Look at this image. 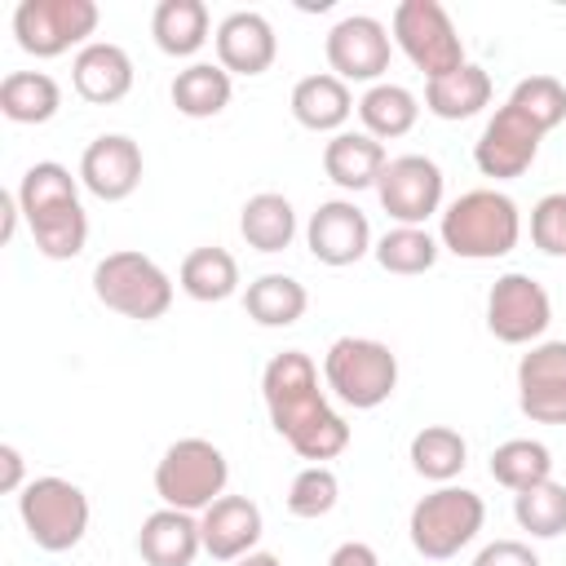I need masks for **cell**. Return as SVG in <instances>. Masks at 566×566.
I'll return each instance as SVG.
<instances>
[{"instance_id": "1", "label": "cell", "mask_w": 566, "mask_h": 566, "mask_svg": "<svg viewBox=\"0 0 566 566\" xmlns=\"http://www.w3.org/2000/svg\"><path fill=\"white\" fill-rule=\"evenodd\" d=\"M261 398L270 411L274 433L310 464L336 460L349 447V424L345 416L327 402L318 385V367L301 349H283L265 363L261 371Z\"/></svg>"}, {"instance_id": "2", "label": "cell", "mask_w": 566, "mask_h": 566, "mask_svg": "<svg viewBox=\"0 0 566 566\" xmlns=\"http://www.w3.org/2000/svg\"><path fill=\"white\" fill-rule=\"evenodd\" d=\"M22 221L49 261H71L88 243V212L80 203V177L62 168L57 159H40L18 181Z\"/></svg>"}, {"instance_id": "3", "label": "cell", "mask_w": 566, "mask_h": 566, "mask_svg": "<svg viewBox=\"0 0 566 566\" xmlns=\"http://www.w3.org/2000/svg\"><path fill=\"white\" fill-rule=\"evenodd\" d=\"M517 239H522V212L495 186L464 190L460 199H451L442 208V221H438V243L464 261L509 256L517 248Z\"/></svg>"}, {"instance_id": "4", "label": "cell", "mask_w": 566, "mask_h": 566, "mask_svg": "<svg viewBox=\"0 0 566 566\" xmlns=\"http://www.w3.org/2000/svg\"><path fill=\"white\" fill-rule=\"evenodd\" d=\"M323 385L345 407L371 411L398 389V354L376 336H336L323 354Z\"/></svg>"}, {"instance_id": "5", "label": "cell", "mask_w": 566, "mask_h": 566, "mask_svg": "<svg viewBox=\"0 0 566 566\" xmlns=\"http://www.w3.org/2000/svg\"><path fill=\"white\" fill-rule=\"evenodd\" d=\"M93 296L124 318L155 323L172 305V279L155 256L137 248H119L93 265Z\"/></svg>"}, {"instance_id": "6", "label": "cell", "mask_w": 566, "mask_h": 566, "mask_svg": "<svg viewBox=\"0 0 566 566\" xmlns=\"http://www.w3.org/2000/svg\"><path fill=\"white\" fill-rule=\"evenodd\" d=\"M482 522H486L482 495L469 491V486L447 482V486H438V491H429V495H420L411 504L407 535H411V548L420 557L447 562V557H455L460 548H469L478 539Z\"/></svg>"}, {"instance_id": "7", "label": "cell", "mask_w": 566, "mask_h": 566, "mask_svg": "<svg viewBox=\"0 0 566 566\" xmlns=\"http://www.w3.org/2000/svg\"><path fill=\"white\" fill-rule=\"evenodd\" d=\"M226 451L208 438H177L155 464V495L164 500V509H181L195 517L226 495Z\"/></svg>"}, {"instance_id": "8", "label": "cell", "mask_w": 566, "mask_h": 566, "mask_svg": "<svg viewBox=\"0 0 566 566\" xmlns=\"http://www.w3.org/2000/svg\"><path fill=\"white\" fill-rule=\"evenodd\" d=\"M18 517H22L35 548L71 553L88 531V495L75 482H66L57 473H44V478H31L18 491Z\"/></svg>"}, {"instance_id": "9", "label": "cell", "mask_w": 566, "mask_h": 566, "mask_svg": "<svg viewBox=\"0 0 566 566\" xmlns=\"http://www.w3.org/2000/svg\"><path fill=\"white\" fill-rule=\"evenodd\" d=\"M389 31H394V44L411 57V66L424 71V80L451 75V71H460L469 62L460 31H455L451 13L438 0H402L394 9Z\"/></svg>"}, {"instance_id": "10", "label": "cell", "mask_w": 566, "mask_h": 566, "mask_svg": "<svg viewBox=\"0 0 566 566\" xmlns=\"http://www.w3.org/2000/svg\"><path fill=\"white\" fill-rule=\"evenodd\" d=\"M97 18L102 9L93 0H22L13 9V35L31 57H62L75 44H88Z\"/></svg>"}, {"instance_id": "11", "label": "cell", "mask_w": 566, "mask_h": 566, "mask_svg": "<svg viewBox=\"0 0 566 566\" xmlns=\"http://www.w3.org/2000/svg\"><path fill=\"white\" fill-rule=\"evenodd\" d=\"M553 323V301L539 279L509 270L486 292V332L504 345H539Z\"/></svg>"}, {"instance_id": "12", "label": "cell", "mask_w": 566, "mask_h": 566, "mask_svg": "<svg viewBox=\"0 0 566 566\" xmlns=\"http://www.w3.org/2000/svg\"><path fill=\"white\" fill-rule=\"evenodd\" d=\"M323 53H327V66L336 80L345 84H380V75L389 71V53H394V35L380 18L371 13H349L340 18L327 40H323Z\"/></svg>"}, {"instance_id": "13", "label": "cell", "mask_w": 566, "mask_h": 566, "mask_svg": "<svg viewBox=\"0 0 566 566\" xmlns=\"http://www.w3.org/2000/svg\"><path fill=\"white\" fill-rule=\"evenodd\" d=\"M442 168L429 155H394L376 181V199L394 226H424L442 212Z\"/></svg>"}, {"instance_id": "14", "label": "cell", "mask_w": 566, "mask_h": 566, "mask_svg": "<svg viewBox=\"0 0 566 566\" xmlns=\"http://www.w3.org/2000/svg\"><path fill=\"white\" fill-rule=\"evenodd\" d=\"M539 142H544V133H539L513 102H504V106L486 119L482 137L473 142V164H478L482 177L513 181V177H522V172L535 164Z\"/></svg>"}, {"instance_id": "15", "label": "cell", "mask_w": 566, "mask_h": 566, "mask_svg": "<svg viewBox=\"0 0 566 566\" xmlns=\"http://www.w3.org/2000/svg\"><path fill=\"white\" fill-rule=\"evenodd\" d=\"M305 248L318 265H332V270L354 265L376 248L371 243V221L354 199H327L305 221Z\"/></svg>"}, {"instance_id": "16", "label": "cell", "mask_w": 566, "mask_h": 566, "mask_svg": "<svg viewBox=\"0 0 566 566\" xmlns=\"http://www.w3.org/2000/svg\"><path fill=\"white\" fill-rule=\"evenodd\" d=\"M517 407L535 424H566V340H539L517 358Z\"/></svg>"}, {"instance_id": "17", "label": "cell", "mask_w": 566, "mask_h": 566, "mask_svg": "<svg viewBox=\"0 0 566 566\" xmlns=\"http://www.w3.org/2000/svg\"><path fill=\"white\" fill-rule=\"evenodd\" d=\"M142 146L128 133H102L80 155V186L102 203H119L142 186Z\"/></svg>"}, {"instance_id": "18", "label": "cell", "mask_w": 566, "mask_h": 566, "mask_svg": "<svg viewBox=\"0 0 566 566\" xmlns=\"http://www.w3.org/2000/svg\"><path fill=\"white\" fill-rule=\"evenodd\" d=\"M212 44H217V62L230 75H265L279 57V35H274L270 18L256 9L226 13L212 31Z\"/></svg>"}, {"instance_id": "19", "label": "cell", "mask_w": 566, "mask_h": 566, "mask_svg": "<svg viewBox=\"0 0 566 566\" xmlns=\"http://www.w3.org/2000/svg\"><path fill=\"white\" fill-rule=\"evenodd\" d=\"M261 531H265V517H261L256 500H248V495H221L217 504H208L199 513L203 553L212 562H239V557L256 553Z\"/></svg>"}, {"instance_id": "20", "label": "cell", "mask_w": 566, "mask_h": 566, "mask_svg": "<svg viewBox=\"0 0 566 566\" xmlns=\"http://www.w3.org/2000/svg\"><path fill=\"white\" fill-rule=\"evenodd\" d=\"M71 84L84 102L111 106L133 88V57L111 40H88L71 62Z\"/></svg>"}, {"instance_id": "21", "label": "cell", "mask_w": 566, "mask_h": 566, "mask_svg": "<svg viewBox=\"0 0 566 566\" xmlns=\"http://www.w3.org/2000/svg\"><path fill=\"white\" fill-rule=\"evenodd\" d=\"M137 553L146 566H195L203 553L199 517L181 509H155L137 531Z\"/></svg>"}, {"instance_id": "22", "label": "cell", "mask_w": 566, "mask_h": 566, "mask_svg": "<svg viewBox=\"0 0 566 566\" xmlns=\"http://www.w3.org/2000/svg\"><path fill=\"white\" fill-rule=\"evenodd\" d=\"M354 93L345 80H336L332 71H318V75H305L296 80L292 88V119L310 133H345L349 115H354Z\"/></svg>"}, {"instance_id": "23", "label": "cell", "mask_w": 566, "mask_h": 566, "mask_svg": "<svg viewBox=\"0 0 566 566\" xmlns=\"http://www.w3.org/2000/svg\"><path fill=\"white\" fill-rule=\"evenodd\" d=\"M385 164H389L385 142H376V137L363 133V128H358V133L345 128V133L327 137V146H323V172H327L340 190H367V186H376L380 172H385Z\"/></svg>"}, {"instance_id": "24", "label": "cell", "mask_w": 566, "mask_h": 566, "mask_svg": "<svg viewBox=\"0 0 566 566\" xmlns=\"http://www.w3.org/2000/svg\"><path fill=\"white\" fill-rule=\"evenodd\" d=\"M172 106L186 115V119H212L230 106L234 97V80L221 62H190L186 71L172 75Z\"/></svg>"}, {"instance_id": "25", "label": "cell", "mask_w": 566, "mask_h": 566, "mask_svg": "<svg viewBox=\"0 0 566 566\" xmlns=\"http://www.w3.org/2000/svg\"><path fill=\"white\" fill-rule=\"evenodd\" d=\"M491 102V75L478 62H464L451 75L424 80V111L438 119H473Z\"/></svg>"}, {"instance_id": "26", "label": "cell", "mask_w": 566, "mask_h": 566, "mask_svg": "<svg viewBox=\"0 0 566 566\" xmlns=\"http://www.w3.org/2000/svg\"><path fill=\"white\" fill-rule=\"evenodd\" d=\"M177 287H181L190 301H199V305L230 301V296L239 292V261H234L226 248H217V243L195 248V252H186V261H181V270H177Z\"/></svg>"}, {"instance_id": "27", "label": "cell", "mask_w": 566, "mask_h": 566, "mask_svg": "<svg viewBox=\"0 0 566 566\" xmlns=\"http://www.w3.org/2000/svg\"><path fill=\"white\" fill-rule=\"evenodd\" d=\"M358 119H363V133H371L376 142H394V137H407L420 119V97L402 84H371L363 97H358Z\"/></svg>"}, {"instance_id": "28", "label": "cell", "mask_w": 566, "mask_h": 566, "mask_svg": "<svg viewBox=\"0 0 566 566\" xmlns=\"http://www.w3.org/2000/svg\"><path fill=\"white\" fill-rule=\"evenodd\" d=\"M150 35L168 57H195L208 44V4L203 0H159L150 13Z\"/></svg>"}, {"instance_id": "29", "label": "cell", "mask_w": 566, "mask_h": 566, "mask_svg": "<svg viewBox=\"0 0 566 566\" xmlns=\"http://www.w3.org/2000/svg\"><path fill=\"white\" fill-rule=\"evenodd\" d=\"M62 106V88L49 71H9L0 80V115L13 124H49Z\"/></svg>"}, {"instance_id": "30", "label": "cell", "mask_w": 566, "mask_h": 566, "mask_svg": "<svg viewBox=\"0 0 566 566\" xmlns=\"http://www.w3.org/2000/svg\"><path fill=\"white\" fill-rule=\"evenodd\" d=\"M239 234L256 252H283L296 239V208H292V199L279 195V190L252 195L243 203V212H239Z\"/></svg>"}, {"instance_id": "31", "label": "cell", "mask_w": 566, "mask_h": 566, "mask_svg": "<svg viewBox=\"0 0 566 566\" xmlns=\"http://www.w3.org/2000/svg\"><path fill=\"white\" fill-rule=\"evenodd\" d=\"M243 310L256 327H292L310 310V292L292 274H261V279L248 283Z\"/></svg>"}, {"instance_id": "32", "label": "cell", "mask_w": 566, "mask_h": 566, "mask_svg": "<svg viewBox=\"0 0 566 566\" xmlns=\"http://www.w3.org/2000/svg\"><path fill=\"white\" fill-rule=\"evenodd\" d=\"M407 460H411V469H416L424 482L447 486V482H455V478L464 473V464H469V442H464V433L451 429V424H424V429L411 438Z\"/></svg>"}, {"instance_id": "33", "label": "cell", "mask_w": 566, "mask_h": 566, "mask_svg": "<svg viewBox=\"0 0 566 566\" xmlns=\"http://www.w3.org/2000/svg\"><path fill=\"white\" fill-rule=\"evenodd\" d=\"M491 478L504 486V491H531L539 482L553 478V451L539 442V438H509L491 451Z\"/></svg>"}, {"instance_id": "34", "label": "cell", "mask_w": 566, "mask_h": 566, "mask_svg": "<svg viewBox=\"0 0 566 566\" xmlns=\"http://www.w3.org/2000/svg\"><path fill=\"white\" fill-rule=\"evenodd\" d=\"M438 252H442V243L424 226H389L371 248V256L389 274H424L438 265Z\"/></svg>"}, {"instance_id": "35", "label": "cell", "mask_w": 566, "mask_h": 566, "mask_svg": "<svg viewBox=\"0 0 566 566\" xmlns=\"http://www.w3.org/2000/svg\"><path fill=\"white\" fill-rule=\"evenodd\" d=\"M513 522L531 539H557L566 531V486L548 478L531 491H517L513 495Z\"/></svg>"}, {"instance_id": "36", "label": "cell", "mask_w": 566, "mask_h": 566, "mask_svg": "<svg viewBox=\"0 0 566 566\" xmlns=\"http://www.w3.org/2000/svg\"><path fill=\"white\" fill-rule=\"evenodd\" d=\"M509 102L539 128V133H553L562 119H566V84L557 75H526L513 84Z\"/></svg>"}, {"instance_id": "37", "label": "cell", "mask_w": 566, "mask_h": 566, "mask_svg": "<svg viewBox=\"0 0 566 566\" xmlns=\"http://www.w3.org/2000/svg\"><path fill=\"white\" fill-rule=\"evenodd\" d=\"M336 500H340V482H336V473L327 464H305L287 486V513L305 517V522L327 517L336 509Z\"/></svg>"}, {"instance_id": "38", "label": "cell", "mask_w": 566, "mask_h": 566, "mask_svg": "<svg viewBox=\"0 0 566 566\" xmlns=\"http://www.w3.org/2000/svg\"><path fill=\"white\" fill-rule=\"evenodd\" d=\"M531 243L544 256H566V190H553L531 208Z\"/></svg>"}, {"instance_id": "39", "label": "cell", "mask_w": 566, "mask_h": 566, "mask_svg": "<svg viewBox=\"0 0 566 566\" xmlns=\"http://www.w3.org/2000/svg\"><path fill=\"white\" fill-rule=\"evenodd\" d=\"M473 566H539V553L526 544V539H491Z\"/></svg>"}, {"instance_id": "40", "label": "cell", "mask_w": 566, "mask_h": 566, "mask_svg": "<svg viewBox=\"0 0 566 566\" xmlns=\"http://www.w3.org/2000/svg\"><path fill=\"white\" fill-rule=\"evenodd\" d=\"M27 486V464H22V451L13 442H0V491L4 495H18Z\"/></svg>"}, {"instance_id": "41", "label": "cell", "mask_w": 566, "mask_h": 566, "mask_svg": "<svg viewBox=\"0 0 566 566\" xmlns=\"http://www.w3.org/2000/svg\"><path fill=\"white\" fill-rule=\"evenodd\" d=\"M0 212H4V221H0V239L13 243V234H18V217H22L18 190H4V195H0Z\"/></svg>"}, {"instance_id": "42", "label": "cell", "mask_w": 566, "mask_h": 566, "mask_svg": "<svg viewBox=\"0 0 566 566\" xmlns=\"http://www.w3.org/2000/svg\"><path fill=\"white\" fill-rule=\"evenodd\" d=\"M230 566H283V562H279L274 553H261V548H256V553H248V557H239V562H230Z\"/></svg>"}]
</instances>
